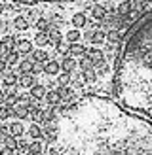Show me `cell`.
<instances>
[{
	"instance_id": "cell-5",
	"label": "cell",
	"mask_w": 152,
	"mask_h": 155,
	"mask_svg": "<svg viewBox=\"0 0 152 155\" xmlns=\"http://www.w3.org/2000/svg\"><path fill=\"white\" fill-rule=\"evenodd\" d=\"M59 66H61V72H68V74H76V72H78L76 59H72V57H63L59 61Z\"/></svg>"
},
{
	"instance_id": "cell-1",
	"label": "cell",
	"mask_w": 152,
	"mask_h": 155,
	"mask_svg": "<svg viewBox=\"0 0 152 155\" xmlns=\"http://www.w3.org/2000/svg\"><path fill=\"white\" fill-rule=\"evenodd\" d=\"M40 127L44 155H152V123L114 98L86 97Z\"/></svg>"
},
{
	"instance_id": "cell-6",
	"label": "cell",
	"mask_w": 152,
	"mask_h": 155,
	"mask_svg": "<svg viewBox=\"0 0 152 155\" xmlns=\"http://www.w3.org/2000/svg\"><path fill=\"white\" fill-rule=\"evenodd\" d=\"M12 119H19V121H29V108L23 104H15L12 108Z\"/></svg>"
},
{
	"instance_id": "cell-8",
	"label": "cell",
	"mask_w": 152,
	"mask_h": 155,
	"mask_svg": "<svg viewBox=\"0 0 152 155\" xmlns=\"http://www.w3.org/2000/svg\"><path fill=\"white\" fill-rule=\"evenodd\" d=\"M12 119V110L6 104H0V123H6Z\"/></svg>"
},
{
	"instance_id": "cell-9",
	"label": "cell",
	"mask_w": 152,
	"mask_h": 155,
	"mask_svg": "<svg viewBox=\"0 0 152 155\" xmlns=\"http://www.w3.org/2000/svg\"><path fill=\"white\" fill-rule=\"evenodd\" d=\"M19 2H44V0H19Z\"/></svg>"
},
{
	"instance_id": "cell-3",
	"label": "cell",
	"mask_w": 152,
	"mask_h": 155,
	"mask_svg": "<svg viewBox=\"0 0 152 155\" xmlns=\"http://www.w3.org/2000/svg\"><path fill=\"white\" fill-rule=\"evenodd\" d=\"M25 121H19V119H10L8 121V134L13 136L15 140L19 138H25Z\"/></svg>"
},
{
	"instance_id": "cell-4",
	"label": "cell",
	"mask_w": 152,
	"mask_h": 155,
	"mask_svg": "<svg viewBox=\"0 0 152 155\" xmlns=\"http://www.w3.org/2000/svg\"><path fill=\"white\" fill-rule=\"evenodd\" d=\"M25 138H29V140H44L42 127L38 123H29L25 127Z\"/></svg>"
},
{
	"instance_id": "cell-7",
	"label": "cell",
	"mask_w": 152,
	"mask_h": 155,
	"mask_svg": "<svg viewBox=\"0 0 152 155\" xmlns=\"http://www.w3.org/2000/svg\"><path fill=\"white\" fill-rule=\"evenodd\" d=\"M86 51H88V45H84V44H72V45H68V57H72L76 61L86 55Z\"/></svg>"
},
{
	"instance_id": "cell-2",
	"label": "cell",
	"mask_w": 152,
	"mask_h": 155,
	"mask_svg": "<svg viewBox=\"0 0 152 155\" xmlns=\"http://www.w3.org/2000/svg\"><path fill=\"white\" fill-rule=\"evenodd\" d=\"M112 98L152 123V10L135 23L122 42Z\"/></svg>"
}]
</instances>
